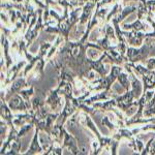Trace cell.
I'll return each mask as SVG.
<instances>
[{
	"label": "cell",
	"mask_w": 155,
	"mask_h": 155,
	"mask_svg": "<svg viewBox=\"0 0 155 155\" xmlns=\"http://www.w3.org/2000/svg\"><path fill=\"white\" fill-rule=\"evenodd\" d=\"M145 41L146 42L139 49L132 48V47L127 48L126 56L128 58V62L137 63V62L145 61L151 55V51L155 45L153 42V37H147Z\"/></svg>",
	"instance_id": "6da1fadb"
},
{
	"label": "cell",
	"mask_w": 155,
	"mask_h": 155,
	"mask_svg": "<svg viewBox=\"0 0 155 155\" xmlns=\"http://www.w3.org/2000/svg\"><path fill=\"white\" fill-rule=\"evenodd\" d=\"M121 72H122L121 66L118 65V64H113L110 74L107 76L101 77V80L96 81V83H98V86L93 88L92 90H111L112 85L118 79L119 74Z\"/></svg>",
	"instance_id": "7a4b0ae2"
},
{
	"label": "cell",
	"mask_w": 155,
	"mask_h": 155,
	"mask_svg": "<svg viewBox=\"0 0 155 155\" xmlns=\"http://www.w3.org/2000/svg\"><path fill=\"white\" fill-rule=\"evenodd\" d=\"M81 116H82V118H83V120L81 121L82 123H84L89 129H91L92 132H93V134L96 136L97 140H98V142H99V147H101V149H102L104 147H106V146H109L110 143H111L112 137H101V132H99V130L97 129V127L95 126V124L93 123V121L91 120V118H90L88 115L86 114V112H85V114H82Z\"/></svg>",
	"instance_id": "3957f363"
},
{
	"label": "cell",
	"mask_w": 155,
	"mask_h": 155,
	"mask_svg": "<svg viewBox=\"0 0 155 155\" xmlns=\"http://www.w3.org/2000/svg\"><path fill=\"white\" fill-rule=\"evenodd\" d=\"M7 104H8V107H11V110H12V111H22L24 113H26L29 110H32V104H30V102L25 101L23 96L20 93L14 94L8 99Z\"/></svg>",
	"instance_id": "277c9868"
},
{
	"label": "cell",
	"mask_w": 155,
	"mask_h": 155,
	"mask_svg": "<svg viewBox=\"0 0 155 155\" xmlns=\"http://www.w3.org/2000/svg\"><path fill=\"white\" fill-rule=\"evenodd\" d=\"M71 96L72 95L64 96V98H65V106H64L63 110H62V112L60 113L58 119H57V124L64 125V123H65L67 118H68L69 116H71V115L78 110L76 104H74L71 101Z\"/></svg>",
	"instance_id": "5b68a950"
},
{
	"label": "cell",
	"mask_w": 155,
	"mask_h": 155,
	"mask_svg": "<svg viewBox=\"0 0 155 155\" xmlns=\"http://www.w3.org/2000/svg\"><path fill=\"white\" fill-rule=\"evenodd\" d=\"M134 94L132 90H127L123 95H120L116 97L117 101V107L120 110H122L123 112H126L128 109H130L131 107L136 106L137 107V101H134Z\"/></svg>",
	"instance_id": "8992f818"
},
{
	"label": "cell",
	"mask_w": 155,
	"mask_h": 155,
	"mask_svg": "<svg viewBox=\"0 0 155 155\" xmlns=\"http://www.w3.org/2000/svg\"><path fill=\"white\" fill-rule=\"evenodd\" d=\"M6 99H5V95H4L3 90H1V102H0V107H1V110H0V113H1V118L8 124L9 127L15 126L14 124V116H12V112H11V107H8V104H6Z\"/></svg>",
	"instance_id": "52a82bcc"
},
{
	"label": "cell",
	"mask_w": 155,
	"mask_h": 155,
	"mask_svg": "<svg viewBox=\"0 0 155 155\" xmlns=\"http://www.w3.org/2000/svg\"><path fill=\"white\" fill-rule=\"evenodd\" d=\"M124 37H125L126 41L128 45H130L131 47H141L143 39H146V33H143L141 31H134L132 30L130 32H124Z\"/></svg>",
	"instance_id": "ba28073f"
},
{
	"label": "cell",
	"mask_w": 155,
	"mask_h": 155,
	"mask_svg": "<svg viewBox=\"0 0 155 155\" xmlns=\"http://www.w3.org/2000/svg\"><path fill=\"white\" fill-rule=\"evenodd\" d=\"M107 58V51L104 52V54L101 56V58L98 60H92L91 58H89V64L90 67L93 71L97 72L101 77L107 76V69H106V67L104 66V62L106 61Z\"/></svg>",
	"instance_id": "9c48e42d"
},
{
	"label": "cell",
	"mask_w": 155,
	"mask_h": 155,
	"mask_svg": "<svg viewBox=\"0 0 155 155\" xmlns=\"http://www.w3.org/2000/svg\"><path fill=\"white\" fill-rule=\"evenodd\" d=\"M61 95L58 93L56 89L50 90L48 93V97L46 98V104L50 107V110L53 111H57L61 107L62 101H61Z\"/></svg>",
	"instance_id": "30bf717a"
},
{
	"label": "cell",
	"mask_w": 155,
	"mask_h": 155,
	"mask_svg": "<svg viewBox=\"0 0 155 155\" xmlns=\"http://www.w3.org/2000/svg\"><path fill=\"white\" fill-rule=\"evenodd\" d=\"M2 30V34H1V47L4 49V57H5L6 60V68L8 69L11 65L12 64V59L11 58L8 54V49H9V42H8V38H7V34L11 33V30L7 28H1Z\"/></svg>",
	"instance_id": "8fae6325"
},
{
	"label": "cell",
	"mask_w": 155,
	"mask_h": 155,
	"mask_svg": "<svg viewBox=\"0 0 155 155\" xmlns=\"http://www.w3.org/2000/svg\"><path fill=\"white\" fill-rule=\"evenodd\" d=\"M67 148L69 149V151L72 154L78 155L79 154V147H78V141L74 139L71 134H69L65 128H64V137H63V145H62V148Z\"/></svg>",
	"instance_id": "7c38bea8"
},
{
	"label": "cell",
	"mask_w": 155,
	"mask_h": 155,
	"mask_svg": "<svg viewBox=\"0 0 155 155\" xmlns=\"http://www.w3.org/2000/svg\"><path fill=\"white\" fill-rule=\"evenodd\" d=\"M28 86V83L26 82V80H25V78L23 77H20L18 78L17 80H15V82L12 84L11 88L7 90V94L5 95V99L8 101L11 97L14 95V94L16 93H19L20 91H21L22 89L25 88V87Z\"/></svg>",
	"instance_id": "4fadbf2b"
},
{
	"label": "cell",
	"mask_w": 155,
	"mask_h": 155,
	"mask_svg": "<svg viewBox=\"0 0 155 155\" xmlns=\"http://www.w3.org/2000/svg\"><path fill=\"white\" fill-rule=\"evenodd\" d=\"M141 77L143 79V93L155 88V69L150 71L148 68V71L144 72Z\"/></svg>",
	"instance_id": "5bb4252c"
},
{
	"label": "cell",
	"mask_w": 155,
	"mask_h": 155,
	"mask_svg": "<svg viewBox=\"0 0 155 155\" xmlns=\"http://www.w3.org/2000/svg\"><path fill=\"white\" fill-rule=\"evenodd\" d=\"M114 107H117V101H116V98L115 99H109L107 101H104V102H95L93 104V107L95 109H101V111H114V113L119 117L120 120H123V116L117 112L116 110L114 109Z\"/></svg>",
	"instance_id": "9a60e30c"
},
{
	"label": "cell",
	"mask_w": 155,
	"mask_h": 155,
	"mask_svg": "<svg viewBox=\"0 0 155 155\" xmlns=\"http://www.w3.org/2000/svg\"><path fill=\"white\" fill-rule=\"evenodd\" d=\"M96 6V3L93 1H88L85 5H83V9H82V14H81V17H80V22L79 24L80 25H83L87 22H89V18L91 16L92 12H93V8Z\"/></svg>",
	"instance_id": "2e32d148"
},
{
	"label": "cell",
	"mask_w": 155,
	"mask_h": 155,
	"mask_svg": "<svg viewBox=\"0 0 155 155\" xmlns=\"http://www.w3.org/2000/svg\"><path fill=\"white\" fill-rule=\"evenodd\" d=\"M39 129L35 127V132H34L33 139H32L31 145H30L29 149L27 150V152H25V155H32V154H36V153H41V151L44 150V148L41 146L38 141V134H39Z\"/></svg>",
	"instance_id": "e0dca14e"
},
{
	"label": "cell",
	"mask_w": 155,
	"mask_h": 155,
	"mask_svg": "<svg viewBox=\"0 0 155 155\" xmlns=\"http://www.w3.org/2000/svg\"><path fill=\"white\" fill-rule=\"evenodd\" d=\"M25 64H26V61H21L19 62L18 64L12 66V68H8V71H7V77H6V80L4 81V86L7 85L8 83L14 81L16 79V77L18 76L19 71H21V68L23 67Z\"/></svg>",
	"instance_id": "ac0fdd59"
},
{
	"label": "cell",
	"mask_w": 155,
	"mask_h": 155,
	"mask_svg": "<svg viewBox=\"0 0 155 155\" xmlns=\"http://www.w3.org/2000/svg\"><path fill=\"white\" fill-rule=\"evenodd\" d=\"M129 74V78L131 80V86H132V91H134V98L139 99L140 97L142 96V92H143V89H142V84L140 82V80H137L136 76L134 74V72L130 71Z\"/></svg>",
	"instance_id": "d6986e66"
},
{
	"label": "cell",
	"mask_w": 155,
	"mask_h": 155,
	"mask_svg": "<svg viewBox=\"0 0 155 155\" xmlns=\"http://www.w3.org/2000/svg\"><path fill=\"white\" fill-rule=\"evenodd\" d=\"M111 93H113V91H112V90H102V92H101V93H98V94H96V95L90 97L89 99H85L84 102L86 104H88V106H90V104H94L95 101H101V99L107 101V99L110 98V96H111Z\"/></svg>",
	"instance_id": "ffe728a7"
},
{
	"label": "cell",
	"mask_w": 155,
	"mask_h": 155,
	"mask_svg": "<svg viewBox=\"0 0 155 155\" xmlns=\"http://www.w3.org/2000/svg\"><path fill=\"white\" fill-rule=\"evenodd\" d=\"M18 139H20V137H18V131L16 130L15 126L11 127V131H9V134L7 136L6 141L4 142V144H1V154L2 155L5 154L6 153L5 150H6L7 147H8L12 142L16 141V140H18Z\"/></svg>",
	"instance_id": "44dd1931"
},
{
	"label": "cell",
	"mask_w": 155,
	"mask_h": 155,
	"mask_svg": "<svg viewBox=\"0 0 155 155\" xmlns=\"http://www.w3.org/2000/svg\"><path fill=\"white\" fill-rule=\"evenodd\" d=\"M122 28L124 30H134V31H142V30H146L147 25L143 24L140 19H137V21H134L131 24H123Z\"/></svg>",
	"instance_id": "7402d4cb"
},
{
	"label": "cell",
	"mask_w": 155,
	"mask_h": 155,
	"mask_svg": "<svg viewBox=\"0 0 155 155\" xmlns=\"http://www.w3.org/2000/svg\"><path fill=\"white\" fill-rule=\"evenodd\" d=\"M137 9V7L136 6H131V5H129V6H125L124 8H122L121 9V12H119V14H117V16H114V18L117 20V21L119 22V23H121L122 21H123L124 19L126 18L128 15H130L132 14L134 12H136Z\"/></svg>",
	"instance_id": "603a6c76"
},
{
	"label": "cell",
	"mask_w": 155,
	"mask_h": 155,
	"mask_svg": "<svg viewBox=\"0 0 155 155\" xmlns=\"http://www.w3.org/2000/svg\"><path fill=\"white\" fill-rule=\"evenodd\" d=\"M141 154L142 155H145V154L155 155V134L153 137H151L148 141L146 147H145V149L143 150V152H141Z\"/></svg>",
	"instance_id": "cb8c5ba5"
},
{
	"label": "cell",
	"mask_w": 155,
	"mask_h": 155,
	"mask_svg": "<svg viewBox=\"0 0 155 155\" xmlns=\"http://www.w3.org/2000/svg\"><path fill=\"white\" fill-rule=\"evenodd\" d=\"M153 115H155V94L153 98L146 104L144 111V116L150 117V116H153Z\"/></svg>",
	"instance_id": "d4e9b609"
},
{
	"label": "cell",
	"mask_w": 155,
	"mask_h": 155,
	"mask_svg": "<svg viewBox=\"0 0 155 155\" xmlns=\"http://www.w3.org/2000/svg\"><path fill=\"white\" fill-rule=\"evenodd\" d=\"M117 81L119 82L120 85H121V86L123 87L125 91L129 90V88H130L131 84H130V82H129V80H128V76H127L126 74H124V72H121V74H119V77H118V79H117Z\"/></svg>",
	"instance_id": "484cf974"
},
{
	"label": "cell",
	"mask_w": 155,
	"mask_h": 155,
	"mask_svg": "<svg viewBox=\"0 0 155 155\" xmlns=\"http://www.w3.org/2000/svg\"><path fill=\"white\" fill-rule=\"evenodd\" d=\"M137 19L142 20L143 19V17L147 16L148 15V9H147V5L146 3H144V2L142 1H139V5H137Z\"/></svg>",
	"instance_id": "4316f807"
},
{
	"label": "cell",
	"mask_w": 155,
	"mask_h": 155,
	"mask_svg": "<svg viewBox=\"0 0 155 155\" xmlns=\"http://www.w3.org/2000/svg\"><path fill=\"white\" fill-rule=\"evenodd\" d=\"M121 9H122V5H121V4H119L118 2H116V3H115V5H114V7H113V9H112V11L109 12V15L107 16L106 22L111 21L112 18H113L114 16H116L117 14H119V12H121Z\"/></svg>",
	"instance_id": "83f0119b"
},
{
	"label": "cell",
	"mask_w": 155,
	"mask_h": 155,
	"mask_svg": "<svg viewBox=\"0 0 155 155\" xmlns=\"http://www.w3.org/2000/svg\"><path fill=\"white\" fill-rule=\"evenodd\" d=\"M34 126V123H31V122H29V123H26L24 124V125L21 126V129L18 131V137L21 139L22 137H24L25 134H27V132H29L30 130H31L32 128H33Z\"/></svg>",
	"instance_id": "f1b7e54d"
},
{
	"label": "cell",
	"mask_w": 155,
	"mask_h": 155,
	"mask_svg": "<svg viewBox=\"0 0 155 155\" xmlns=\"http://www.w3.org/2000/svg\"><path fill=\"white\" fill-rule=\"evenodd\" d=\"M149 122H154L155 123V118H149V119L140 118V119H137V120L127 119L125 121V125H132V124H139V123H149Z\"/></svg>",
	"instance_id": "f546056e"
},
{
	"label": "cell",
	"mask_w": 155,
	"mask_h": 155,
	"mask_svg": "<svg viewBox=\"0 0 155 155\" xmlns=\"http://www.w3.org/2000/svg\"><path fill=\"white\" fill-rule=\"evenodd\" d=\"M96 42L101 47L104 51H109V49L112 47L111 44H110V38L107 35L104 36V38H101V39H97Z\"/></svg>",
	"instance_id": "4dcf8cb0"
},
{
	"label": "cell",
	"mask_w": 155,
	"mask_h": 155,
	"mask_svg": "<svg viewBox=\"0 0 155 155\" xmlns=\"http://www.w3.org/2000/svg\"><path fill=\"white\" fill-rule=\"evenodd\" d=\"M20 148H21V141H20V139H18V140H16V141L12 142V144L11 146V152H6L5 154H7V155L18 154Z\"/></svg>",
	"instance_id": "1f68e13d"
},
{
	"label": "cell",
	"mask_w": 155,
	"mask_h": 155,
	"mask_svg": "<svg viewBox=\"0 0 155 155\" xmlns=\"http://www.w3.org/2000/svg\"><path fill=\"white\" fill-rule=\"evenodd\" d=\"M19 93L21 94L22 96H23V98L25 99V101L29 102L30 97H31L34 94V88H33V86H31L29 89H27V90H23V89H22L21 91L19 92Z\"/></svg>",
	"instance_id": "d6a6232c"
},
{
	"label": "cell",
	"mask_w": 155,
	"mask_h": 155,
	"mask_svg": "<svg viewBox=\"0 0 155 155\" xmlns=\"http://www.w3.org/2000/svg\"><path fill=\"white\" fill-rule=\"evenodd\" d=\"M52 45L50 44V42H44V44L41 45V47H39V53L38 55L41 57H45L47 55V52H48V49L51 48Z\"/></svg>",
	"instance_id": "836d02e7"
},
{
	"label": "cell",
	"mask_w": 155,
	"mask_h": 155,
	"mask_svg": "<svg viewBox=\"0 0 155 155\" xmlns=\"http://www.w3.org/2000/svg\"><path fill=\"white\" fill-rule=\"evenodd\" d=\"M101 123H102V125H104V126H107L110 130H115V129H117V127L115 126L111 121H110V119H109V117H107V116H104V118H102Z\"/></svg>",
	"instance_id": "e575fe53"
},
{
	"label": "cell",
	"mask_w": 155,
	"mask_h": 155,
	"mask_svg": "<svg viewBox=\"0 0 155 155\" xmlns=\"http://www.w3.org/2000/svg\"><path fill=\"white\" fill-rule=\"evenodd\" d=\"M146 5H147V9H148V15L147 16L152 17V14L155 11V0H147Z\"/></svg>",
	"instance_id": "d590c367"
},
{
	"label": "cell",
	"mask_w": 155,
	"mask_h": 155,
	"mask_svg": "<svg viewBox=\"0 0 155 155\" xmlns=\"http://www.w3.org/2000/svg\"><path fill=\"white\" fill-rule=\"evenodd\" d=\"M119 145V140L117 139H114L113 137H112V140H111V143H110L109 146L111 147V150H112V154L113 155H116L117 154V147H118Z\"/></svg>",
	"instance_id": "8d00e7d4"
},
{
	"label": "cell",
	"mask_w": 155,
	"mask_h": 155,
	"mask_svg": "<svg viewBox=\"0 0 155 155\" xmlns=\"http://www.w3.org/2000/svg\"><path fill=\"white\" fill-rule=\"evenodd\" d=\"M8 14L11 16V21L12 24H16L17 23V19H18V15H17L16 11H12V8L8 9Z\"/></svg>",
	"instance_id": "74e56055"
},
{
	"label": "cell",
	"mask_w": 155,
	"mask_h": 155,
	"mask_svg": "<svg viewBox=\"0 0 155 155\" xmlns=\"http://www.w3.org/2000/svg\"><path fill=\"white\" fill-rule=\"evenodd\" d=\"M148 129H155V125H146V126H143V127H140V128H136L132 130V132L134 134H137L139 131L141 130H148Z\"/></svg>",
	"instance_id": "f35d334b"
},
{
	"label": "cell",
	"mask_w": 155,
	"mask_h": 155,
	"mask_svg": "<svg viewBox=\"0 0 155 155\" xmlns=\"http://www.w3.org/2000/svg\"><path fill=\"white\" fill-rule=\"evenodd\" d=\"M147 68L150 71H154L155 69V58H150L147 60Z\"/></svg>",
	"instance_id": "ab89813d"
},
{
	"label": "cell",
	"mask_w": 155,
	"mask_h": 155,
	"mask_svg": "<svg viewBox=\"0 0 155 155\" xmlns=\"http://www.w3.org/2000/svg\"><path fill=\"white\" fill-rule=\"evenodd\" d=\"M143 148H144V144L142 143L140 140L136 139V151H143Z\"/></svg>",
	"instance_id": "60d3db41"
},
{
	"label": "cell",
	"mask_w": 155,
	"mask_h": 155,
	"mask_svg": "<svg viewBox=\"0 0 155 155\" xmlns=\"http://www.w3.org/2000/svg\"><path fill=\"white\" fill-rule=\"evenodd\" d=\"M90 0H76L74 1V6H82V5H85Z\"/></svg>",
	"instance_id": "b9f144b4"
},
{
	"label": "cell",
	"mask_w": 155,
	"mask_h": 155,
	"mask_svg": "<svg viewBox=\"0 0 155 155\" xmlns=\"http://www.w3.org/2000/svg\"><path fill=\"white\" fill-rule=\"evenodd\" d=\"M1 18H2V21H4V23H6L7 20H6V18H5V16L3 15V12H1Z\"/></svg>",
	"instance_id": "7bdbcfd3"
},
{
	"label": "cell",
	"mask_w": 155,
	"mask_h": 155,
	"mask_svg": "<svg viewBox=\"0 0 155 155\" xmlns=\"http://www.w3.org/2000/svg\"><path fill=\"white\" fill-rule=\"evenodd\" d=\"M12 1L15 3H22V2H24V0H12Z\"/></svg>",
	"instance_id": "ee69618b"
},
{
	"label": "cell",
	"mask_w": 155,
	"mask_h": 155,
	"mask_svg": "<svg viewBox=\"0 0 155 155\" xmlns=\"http://www.w3.org/2000/svg\"><path fill=\"white\" fill-rule=\"evenodd\" d=\"M124 2H129V1H141V0H123Z\"/></svg>",
	"instance_id": "f6af8a7d"
},
{
	"label": "cell",
	"mask_w": 155,
	"mask_h": 155,
	"mask_svg": "<svg viewBox=\"0 0 155 155\" xmlns=\"http://www.w3.org/2000/svg\"><path fill=\"white\" fill-rule=\"evenodd\" d=\"M69 1L71 2V3H72V5H74V1H76V0H69Z\"/></svg>",
	"instance_id": "bcb514c9"
},
{
	"label": "cell",
	"mask_w": 155,
	"mask_h": 155,
	"mask_svg": "<svg viewBox=\"0 0 155 155\" xmlns=\"http://www.w3.org/2000/svg\"><path fill=\"white\" fill-rule=\"evenodd\" d=\"M91 1H93V2H95V3H97V2L101 1V0H91Z\"/></svg>",
	"instance_id": "7dc6e473"
}]
</instances>
